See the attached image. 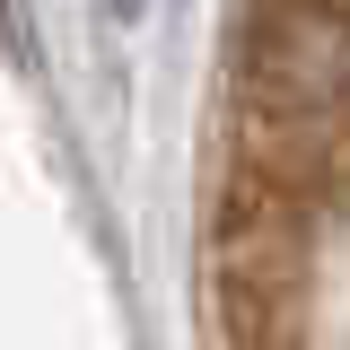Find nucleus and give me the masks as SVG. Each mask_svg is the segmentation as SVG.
<instances>
[{
  "mask_svg": "<svg viewBox=\"0 0 350 350\" xmlns=\"http://www.w3.org/2000/svg\"><path fill=\"white\" fill-rule=\"evenodd\" d=\"M237 167L350 202V9L245 0L237 18Z\"/></svg>",
  "mask_w": 350,
  "mask_h": 350,
  "instance_id": "1",
  "label": "nucleus"
}]
</instances>
